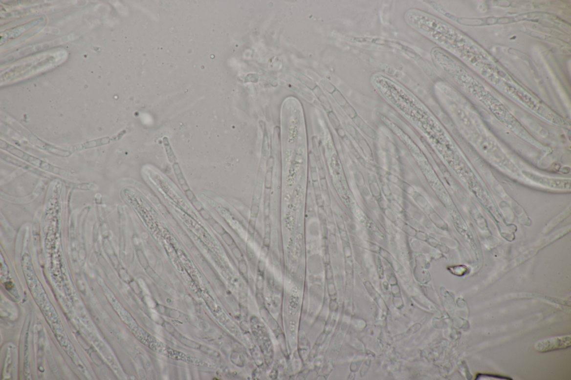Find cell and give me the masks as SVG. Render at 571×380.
<instances>
[{"mask_svg":"<svg viewBox=\"0 0 571 380\" xmlns=\"http://www.w3.org/2000/svg\"><path fill=\"white\" fill-rule=\"evenodd\" d=\"M571 346V336H557L539 341L535 344V349L539 352H547L564 350Z\"/></svg>","mask_w":571,"mask_h":380,"instance_id":"6da1fadb","label":"cell"},{"mask_svg":"<svg viewBox=\"0 0 571 380\" xmlns=\"http://www.w3.org/2000/svg\"><path fill=\"white\" fill-rule=\"evenodd\" d=\"M523 173L531 181L547 188L560 190H567L571 188V180L570 179H553V178L539 176L528 171H523Z\"/></svg>","mask_w":571,"mask_h":380,"instance_id":"7a4b0ae2","label":"cell"},{"mask_svg":"<svg viewBox=\"0 0 571 380\" xmlns=\"http://www.w3.org/2000/svg\"><path fill=\"white\" fill-rule=\"evenodd\" d=\"M110 142V139L109 137H105L96 140L90 141L87 142L84 144L81 145V148H76V149H81L82 148H90L98 147L103 145L109 144Z\"/></svg>","mask_w":571,"mask_h":380,"instance_id":"3957f363","label":"cell"},{"mask_svg":"<svg viewBox=\"0 0 571 380\" xmlns=\"http://www.w3.org/2000/svg\"><path fill=\"white\" fill-rule=\"evenodd\" d=\"M224 241H225V242L229 245H231V244L233 243V240L232 237L231 236H230V235L227 234V235L225 236V238H224Z\"/></svg>","mask_w":571,"mask_h":380,"instance_id":"277c9868","label":"cell"}]
</instances>
